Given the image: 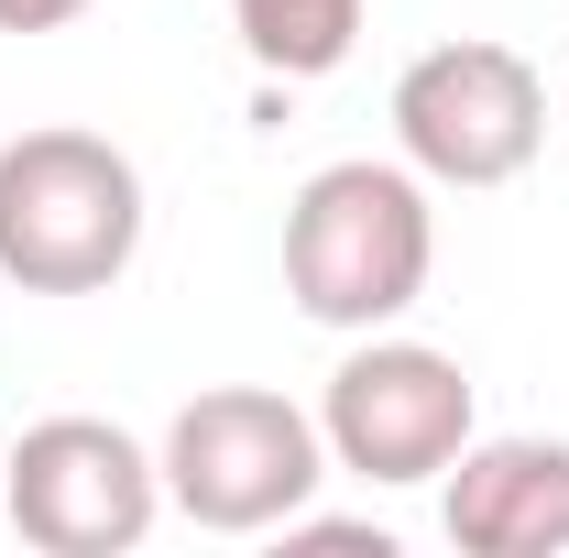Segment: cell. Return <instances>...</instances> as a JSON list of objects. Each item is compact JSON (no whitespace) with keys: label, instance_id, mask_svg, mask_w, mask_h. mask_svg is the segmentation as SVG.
<instances>
[{"label":"cell","instance_id":"obj_1","mask_svg":"<svg viewBox=\"0 0 569 558\" xmlns=\"http://www.w3.org/2000/svg\"><path fill=\"white\" fill-rule=\"evenodd\" d=\"M438 275V219L417 165H318L284 209V296L318 329H395Z\"/></svg>","mask_w":569,"mask_h":558},{"label":"cell","instance_id":"obj_2","mask_svg":"<svg viewBox=\"0 0 569 558\" xmlns=\"http://www.w3.org/2000/svg\"><path fill=\"white\" fill-rule=\"evenodd\" d=\"M142 252V176L99 132L0 142V275L22 296H110Z\"/></svg>","mask_w":569,"mask_h":558},{"label":"cell","instance_id":"obj_3","mask_svg":"<svg viewBox=\"0 0 569 558\" xmlns=\"http://www.w3.org/2000/svg\"><path fill=\"white\" fill-rule=\"evenodd\" d=\"M318 482H329L318 417H296L263 383H209L198 406H176V427H164V504L187 526H209V537L296 526Z\"/></svg>","mask_w":569,"mask_h":558},{"label":"cell","instance_id":"obj_4","mask_svg":"<svg viewBox=\"0 0 569 558\" xmlns=\"http://www.w3.org/2000/svg\"><path fill=\"white\" fill-rule=\"evenodd\" d=\"M395 142L427 187H515L548 142V88L515 44H427L417 67L395 77Z\"/></svg>","mask_w":569,"mask_h":558},{"label":"cell","instance_id":"obj_5","mask_svg":"<svg viewBox=\"0 0 569 558\" xmlns=\"http://www.w3.org/2000/svg\"><path fill=\"white\" fill-rule=\"evenodd\" d=\"M0 504L44 558H121L164 515V460L110 417H44L0 460Z\"/></svg>","mask_w":569,"mask_h":558},{"label":"cell","instance_id":"obj_6","mask_svg":"<svg viewBox=\"0 0 569 558\" xmlns=\"http://www.w3.org/2000/svg\"><path fill=\"white\" fill-rule=\"evenodd\" d=\"M318 438L361 482H438L471 449V372L427 340H372L361 329V350L329 372Z\"/></svg>","mask_w":569,"mask_h":558},{"label":"cell","instance_id":"obj_7","mask_svg":"<svg viewBox=\"0 0 569 558\" xmlns=\"http://www.w3.org/2000/svg\"><path fill=\"white\" fill-rule=\"evenodd\" d=\"M460 558H559L569 548V438H471L438 504Z\"/></svg>","mask_w":569,"mask_h":558},{"label":"cell","instance_id":"obj_8","mask_svg":"<svg viewBox=\"0 0 569 558\" xmlns=\"http://www.w3.org/2000/svg\"><path fill=\"white\" fill-rule=\"evenodd\" d=\"M361 11L372 0H230V22H241L263 77H329L361 44Z\"/></svg>","mask_w":569,"mask_h":558},{"label":"cell","instance_id":"obj_9","mask_svg":"<svg viewBox=\"0 0 569 558\" xmlns=\"http://www.w3.org/2000/svg\"><path fill=\"white\" fill-rule=\"evenodd\" d=\"M77 11H99V0H0V33H56Z\"/></svg>","mask_w":569,"mask_h":558}]
</instances>
